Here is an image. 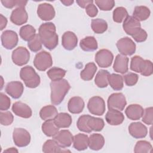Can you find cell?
Listing matches in <instances>:
<instances>
[{
    "mask_svg": "<svg viewBox=\"0 0 153 153\" xmlns=\"http://www.w3.org/2000/svg\"><path fill=\"white\" fill-rule=\"evenodd\" d=\"M42 132L48 137H53L59 131V128L55 124L54 120L45 121L41 126Z\"/></svg>",
    "mask_w": 153,
    "mask_h": 153,
    "instance_id": "obj_29",
    "label": "cell"
},
{
    "mask_svg": "<svg viewBox=\"0 0 153 153\" xmlns=\"http://www.w3.org/2000/svg\"><path fill=\"white\" fill-rule=\"evenodd\" d=\"M7 19L5 17H4L2 14H0V29L2 30L7 26Z\"/></svg>",
    "mask_w": 153,
    "mask_h": 153,
    "instance_id": "obj_54",
    "label": "cell"
},
{
    "mask_svg": "<svg viewBox=\"0 0 153 153\" xmlns=\"http://www.w3.org/2000/svg\"><path fill=\"white\" fill-rule=\"evenodd\" d=\"M34 66L40 71H45L53 65L51 54L45 51L37 53L33 60Z\"/></svg>",
    "mask_w": 153,
    "mask_h": 153,
    "instance_id": "obj_4",
    "label": "cell"
},
{
    "mask_svg": "<svg viewBox=\"0 0 153 153\" xmlns=\"http://www.w3.org/2000/svg\"><path fill=\"white\" fill-rule=\"evenodd\" d=\"M108 83L114 90H121L124 86L123 76L117 74H109L108 77Z\"/></svg>",
    "mask_w": 153,
    "mask_h": 153,
    "instance_id": "obj_32",
    "label": "cell"
},
{
    "mask_svg": "<svg viewBox=\"0 0 153 153\" xmlns=\"http://www.w3.org/2000/svg\"><path fill=\"white\" fill-rule=\"evenodd\" d=\"M97 66L93 62L88 63L85 65L84 69L80 72V77L84 81H90L93 79L96 71Z\"/></svg>",
    "mask_w": 153,
    "mask_h": 153,
    "instance_id": "obj_30",
    "label": "cell"
},
{
    "mask_svg": "<svg viewBox=\"0 0 153 153\" xmlns=\"http://www.w3.org/2000/svg\"><path fill=\"white\" fill-rule=\"evenodd\" d=\"M55 10L52 5L48 3L40 4L37 9V14L42 20H52L55 16Z\"/></svg>",
    "mask_w": 153,
    "mask_h": 153,
    "instance_id": "obj_14",
    "label": "cell"
},
{
    "mask_svg": "<svg viewBox=\"0 0 153 153\" xmlns=\"http://www.w3.org/2000/svg\"><path fill=\"white\" fill-rule=\"evenodd\" d=\"M143 59L139 56H134L131 59L130 69L134 72L140 73Z\"/></svg>",
    "mask_w": 153,
    "mask_h": 153,
    "instance_id": "obj_45",
    "label": "cell"
},
{
    "mask_svg": "<svg viewBox=\"0 0 153 153\" xmlns=\"http://www.w3.org/2000/svg\"><path fill=\"white\" fill-rule=\"evenodd\" d=\"M143 111V108L140 105L131 104L126 108L125 114L127 117L130 120H138L142 117Z\"/></svg>",
    "mask_w": 153,
    "mask_h": 153,
    "instance_id": "obj_23",
    "label": "cell"
},
{
    "mask_svg": "<svg viewBox=\"0 0 153 153\" xmlns=\"http://www.w3.org/2000/svg\"><path fill=\"white\" fill-rule=\"evenodd\" d=\"M38 35L42 44L50 50L54 49L58 45V35L56 28L53 23L47 22L42 23L39 27Z\"/></svg>",
    "mask_w": 153,
    "mask_h": 153,
    "instance_id": "obj_1",
    "label": "cell"
},
{
    "mask_svg": "<svg viewBox=\"0 0 153 153\" xmlns=\"http://www.w3.org/2000/svg\"><path fill=\"white\" fill-rule=\"evenodd\" d=\"M73 146L78 151H84L88 146V137L87 134L78 133L74 136Z\"/></svg>",
    "mask_w": 153,
    "mask_h": 153,
    "instance_id": "obj_25",
    "label": "cell"
},
{
    "mask_svg": "<svg viewBox=\"0 0 153 153\" xmlns=\"http://www.w3.org/2000/svg\"><path fill=\"white\" fill-rule=\"evenodd\" d=\"M66 72V71L63 69L57 67H53L47 71V74L51 81H56L63 79L65 76Z\"/></svg>",
    "mask_w": 153,
    "mask_h": 153,
    "instance_id": "obj_38",
    "label": "cell"
},
{
    "mask_svg": "<svg viewBox=\"0 0 153 153\" xmlns=\"http://www.w3.org/2000/svg\"><path fill=\"white\" fill-rule=\"evenodd\" d=\"M18 152V150L15 148H8L7 149H5L4 150V152Z\"/></svg>",
    "mask_w": 153,
    "mask_h": 153,
    "instance_id": "obj_56",
    "label": "cell"
},
{
    "mask_svg": "<svg viewBox=\"0 0 153 153\" xmlns=\"http://www.w3.org/2000/svg\"><path fill=\"white\" fill-rule=\"evenodd\" d=\"M153 66L152 63L149 60H143L140 69V74L145 76H149L152 74Z\"/></svg>",
    "mask_w": 153,
    "mask_h": 153,
    "instance_id": "obj_44",
    "label": "cell"
},
{
    "mask_svg": "<svg viewBox=\"0 0 153 153\" xmlns=\"http://www.w3.org/2000/svg\"><path fill=\"white\" fill-rule=\"evenodd\" d=\"M58 145L62 148L69 147L73 143L74 136L70 131L68 130H62L53 137Z\"/></svg>",
    "mask_w": 153,
    "mask_h": 153,
    "instance_id": "obj_12",
    "label": "cell"
},
{
    "mask_svg": "<svg viewBox=\"0 0 153 153\" xmlns=\"http://www.w3.org/2000/svg\"><path fill=\"white\" fill-rule=\"evenodd\" d=\"M147 36L148 35L146 32L141 28L136 34L132 36V38L137 42H142L146 41V39H147Z\"/></svg>",
    "mask_w": 153,
    "mask_h": 153,
    "instance_id": "obj_50",
    "label": "cell"
},
{
    "mask_svg": "<svg viewBox=\"0 0 153 153\" xmlns=\"http://www.w3.org/2000/svg\"><path fill=\"white\" fill-rule=\"evenodd\" d=\"M126 105V97L121 93H112L108 99V108L109 109H117L122 111Z\"/></svg>",
    "mask_w": 153,
    "mask_h": 153,
    "instance_id": "obj_7",
    "label": "cell"
},
{
    "mask_svg": "<svg viewBox=\"0 0 153 153\" xmlns=\"http://www.w3.org/2000/svg\"><path fill=\"white\" fill-rule=\"evenodd\" d=\"M19 35L23 40L29 41L36 35V30L30 25H24L20 29Z\"/></svg>",
    "mask_w": 153,
    "mask_h": 153,
    "instance_id": "obj_36",
    "label": "cell"
},
{
    "mask_svg": "<svg viewBox=\"0 0 153 153\" xmlns=\"http://www.w3.org/2000/svg\"><path fill=\"white\" fill-rule=\"evenodd\" d=\"M150 14V10L147 7L143 5L136 6L133 13V17L139 22L144 21L149 18Z\"/></svg>",
    "mask_w": 153,
    "mask_h": 153,
    "instance_id": "obj_31",
    "label": "cell"
},
{
    "mask_svg": "<svg viewBox=\"0 0 153 153\" xmlns=\"http://www.w3.org/2000/svg\"><path fill=\"white\" fill-rule=\"evenodd\" d=\"M76 2L80 7L85 8L88 5L93 3L94 1L92 0H77Z\"/></svg>",
    "mask_w": 153,
    "mask_h": 153,
    "instance_id": "obj_53",
    "label": "cell"
},
{
    "mask_svg": "<svg viewBox=\"0 0 153 153\" xmlns=\"http://www.w3.org/2000/svg\"><path fill=\"white\" fill-rule=\"evenodd\" d=\"M106 121L111 126H118L124 120L123 114L117 109H109L105 115Z\"/></svg>",
    "mask_w": 153,
    "mask_h": 153,
    "instance_id": "obj_19",
    "label": "cell"
},
{
    "mask_svg": "<svg viewBox=\"0 0 153 153\" xmlns=\"http://www.w3.org/2000/svg\"><path fill=\"white\" fill-rule=\"evenodd\" d=\"M91 29L96 33L100 34L104 33L108 29L107 22L102 19H95L91 20Z\"/></svg>",
    "mask_w": 153,
    "mask_h": 153,
    "instance_id": "obj_34",
    "label": "cell"
},
{
    "mask_svg": "<svg viewBox=\"0 0 153 153\" xmlns=\"http://www.w3.org/2000/svg\"><path fill=\"white\" fill-rule=\"evenodd\" d=\"M42 43L38 34H36L32 38L27 41L29 48L33 52H38L42 48Z\"/></svg>",
    "mask_w": 153,
    "mask_h": 153,
    "instance_id": "obj_41",
    "label": "cell"
},
{
    "mask_svg": "<svg viewBox=\"0 0 153 153\" xmlns=\"http://www.w3.org/2000/svg\"><path fill=\"white\" fill-rule=\"evenodd\" d=\"M85 11L87 15L90 17H94L97 16L98 13L97 8L96 7L95 5L93 4V3L90 4L86 7Z\"/></svg>",
    "mask_w": 153,
    "mask_h": 153,
    "instance_id": "obj_51",
    "label": "cell"
},
{
    "mask_svg": "<svg viewBox=\"0 0 153 153\" xmlns=\"http://www.w3.org/2000/svg\"><path fill=\"white\" fill-rule=\"evenodd\" d=\"M20 76L28 88H36L40 84L41 79L39 75L30 66L23 67L20 72Z\"/></svg>",
    "mask_w": 153,
    "mask_h": 153,
    "instance_id": "obj_3",
    "label": "cell"
},
{
    "mask_svg": "<svg viewBox=\"0 0 153 153\" xmlns=\"http://www.w3.org/2000/svg\"><path fill=\"white\" fill-rule=\"evenodd\" d=\"M105 145L104 137L99 133L91 134L88 137V147L94 151L101 149Z\"/></svg>",
    "mask_w": 153,
    "mask_h": 153,
    "instance_id": "obj_24",
    "label": "cell"
},
{
    "mask_svg": "<svg viewBox=\"0 0 153 153\" xmlns=\"http://www.w3.org/2000/svg\"><path fill=\"white\" fill-rule=\"evenodd\" d=\"M51 102L54 105H59L64 99L71 88L68 81L65 79L52 81L50 82Z\"/></svg>",
    "mask_w": 153,
    "mask_h": 153,
    "instance_id": "obj_2",
    "label": "cell"
},
{
    "mask_svg": "<svg viewBox=\"0 0 153 153\" xmlns=\"http://www.w3.org/2000/svg\"><path fill=\"white\" fill-rule=\"evenodd\" d=\"M81 48L85 51H93L98 48L97 42L94 36H86L79 42Z\"/></svg>",
    "mask_w": 153,
    "mask_h": 153,
    "instance_id": "obj_27",
    "label": "cell"
},
{
    "mask_svg": "<svg viewBox=\"0 0 153 153\" xmlns=\"http://www.w3.org/2000/svg\"><path fill=\"white\" fill-rule=\"evenodd\" d=\"M94 2L102 11H110L115 5L113 0H96Z\"/></svg>",
    "mask_w": 153,
    "mask_h": 153,
    "instance_id": "obj_43",
    "label": "cell"
},
{
    "mask_svg": "<svg viewBox=\"0 0 153 153\" xmlns=\"http://www.w3.org/2000/svg\"><path fill=\"white\" fill-rule=\"evenodd\" d=\"M13 139L16 146L25 147L30 143L31 137L30 133L26 129L15 128L13 132Z\"/></svg>",
    "mask_w": 153,
    "mask_h": 153,
    "instance_id": "obj_6",
    "label": "cell"
},
{
    "mask_svg": "<svg viewBox=\"0 0 153 153\" xmlns=\"http://www.w3.org/2000/svg\"><path fill=\"white\" fill-rule=\"evenodd\" d=\"M12 111L18 117L29 118L32 115L31 108L26 103L22 102H16L12 106Z\"/></svg>",
    "mask_w": 153,
    "mask_h": 153,
    "instance_id": "obj_18",
    "label": "cell"
},
{
    "mask_svg": "<svg viewBox=\"0 0 153 153\" xmlns=\"http://www.w3.org/2000/svg\"><path fill=\"white\" fill-rule=\"evenodd\" d=\"M54 121L59 128H68L72 124V119L71 116L65 112H61L54 119Z\"/></svg>",
    "mask_w": 153,
    "mask_h": 153,
    "instance_id": "obj_28",
    "label": "cell"
},
{
    "mask_svg": "<svg viewBox=\"0 0 153 153\" xmlns=\"http://www.w3.org/2000/svg\"><path fill=\"white\" fill-rule=\"evenodd\" d=\"M1 3L4 7L7 8H13L17 5V0H1Z\"/></svg>",
    "mask_w": 153,
    "mask_h": 153,
    "instance_id": "obj_52",
    "label": "cell"
},
{
    "mask_svg": "<svg viewBox=\"0 0 153 153\" xmlns=\"http://www.w3.org/2000/svg\"><path fill=\"white\" fill-rule=\"evenodd\" d=\"M109 72L107 70L101 69L96 74L94 79L95 84L99 88L106 87L108 85Z\"/></svg>",
    "mask_w": 153,
    "mask_h": 153,
    "instance_id": "obj_33",
    "label": "cell"
},
{
    "mask_svg": "<svg viewBox=\"0 0 153 153\" xmlns=\"http://www.w3.org/2000/svg\"><path fill=\"white\" fill-rule=\"evenodd\" d=\"M88 111L93 115H102L105 111V103L103 98L100 96L91 97L87 103Z\"/></svg>",
    "mask_w": 153,
    "mask_h": 153,
    "instance_id": "obj_5",
    "label": "cell"
},
{
    "mask_svg": "<svg viewBox=\"0 0 153 153\" xmlns=\"http://www.w3.org/2000/svg\"><path fill=\"white\" fill-rule=\"evenodd\" d=\"M87 124L90 129L91 131H101L105 126V123L103 119L100 118L94 117L90 115L88 120Z\"/></svg>",
    "mask_w": 153,
    "mask_h": 153,
    "instance_id": "obj_37",
    "label": "cell"
},
{
    "mask_svg": "<svg viewBox=\"0 0 153 153\" xmlns=\"http://www.w3.org/2000/svg\"><path fill=\"white\" fill-rule=\"evenodd\" d=\"M84 101L81 97L74 96L71 98L68 103V111L72 114H79L84 108Z\"/></svg>",
    "mask_w": 153,
    "mask_h": 153,
    "instance_id": "obj_22",
    "label": "cell"
},
{
    "mask_svg": "<svg viewBox=\"0 0 153 153\" xmlns=\"http://www.w3.org/2000/svg\"><path fill=\"white\" fill-rule=\"evenodd\" d=\"M11 58L15 65L20 66H23L29 62L30 53L26 48L19 47L12 52Z\"/></svg>",
    "mask_w": 153,
    "mask_h": 153,
    "instance_id": "obj_9",
    "label": "cell"
},
{
    "mask_svg": "<svg viewBox=\"0 0 153 153\" xmlns=\"http://www.w3.org/2000/svg\"><path fill=\"white\" fill-rule=\"evenodd\" d=\"M58 111L54 105H47L42 107L39 111V116L42 120H54L57 115Z\"/></svg>",
    "mask_w": 153,
    "mask_h": 153,
    "instance_id": "obj_26",
    "label": "cell"
},
{
    "mask_svg": "<svg viewBox=\"0 0 153 153\" xmlns=\"http://www.w3.org/2000/svg\"><path fill=\"white\" fill-rule=\"evenodd\" d=\"M78 43V38L76 35L71 31L65 32L62 37V45L67 50L74 49Z\"/></svg>",
    "mask_w": 153,
    "mask_h": 153,
    "instance_id": "obj_20",
    "label": "cell"
},
{
    "mask_svg": "<svg viewBox=\"0 0 153 153\" xmlns=\"http://www.w3.org/2000/svg\"><path fill=\"white\" fill-rule=\"evenodd\" d=\"M128 58L123 54H118L115 59L113 65V69L115 72L124 74L128 72Z\"/></svg>",
    "mask_w": 153,
    "mask_h": 153,
    "instance_id": "obj_21",
    "label": "cell"
},
{
    "mask_svg": "<svg viewBox=\"0 0 153 153\" xmlns=\"http://www.w3.org/2000/svg\"><path fill=\"white\" fill-rule=\"evenodd\" d=\"M142 121L148 125H152L153 123V108L152 107L146 108L142 115Z\"/></svg>",
    "mask_w": 153,
    "mask_h": 153,
    "instance_id": "obj_48",
    "label": "cell"
},
{
    "mask_svg": "<svg viewBox=\"0 0 153 153\" xmlns=\"http://www.w3.org/2000/svg\"><path fill=\"white\" fill-rule=\"evenodd\" d=\"M24 91L23 84L18 81H11L5 87L6 93L14 99H19L21 97Z\"/></svg>",
    "mask_w": 153,
    "mask_h": 153,
    "instance_id": "obj_16",
    "label": "cell"
},
{
    "mask_svg": "<svg viewBox=\"0 0 153 153\" xmlns=\"http://www.w3.org/2000/svg\"><path fill=\"white\" fill-rule=\"evenodd\" d=\"M14 120L13 115L9 111L0 112V122L2 126H7L11 125Z\"/></svg>",
    "mask_w": 153,
    "mask_h": 153,
    "instance_id": "obj_46",
    "label": "cell"
},
{
    "mask_svg": "<svg viewBox=\"0 0 153 153\" xmlns=\"http://www.w3.org/2000/svg\"><path fill=\"white\" fill-rule=\"evenodd\" d=\"M116 45L118 51L124 56H131L136 51V44L128 37H124L120 39L117 42Z\"/></svg>",
    "mask_w": 153,
    "mask_h": 153,
    "instance_id": "obj_8",
    "label": "cell"
},
{
    "mask_svg": "<svg viewBox=\"0 0 153 153\" xmlns=\"http://www.w3.org/2000/svg\"><path fill=\"white\" fill-rule=\"evenodd\" d=\"M28 15L25 7H17L13 10L10 20L16 25H22L27 22Z\"/></svg>",
    "mask_w": 153,
    "mask_h": 153,
    "instance_id": "obj_15",
    "label": "cell"
},
{
    "mask_svg": "<svg viewBox=\"0 0 153 153\" xmlns=\"http://www.w3.org/2000/svg\"><path fill=\"white\" fill-rule=\"evenodd\" d=\"M123 27L127 35L132 36L141 29V25L140 22L133 16H128L123 21Z\"/></svg>",
    "mask_w": 153,
    "mask_h": 153,
    "instance_id": "obj_13",
    "label": "cell"
},
{
    "mask_svg": "<svg viewBox=\"0 0 153 153\" xmlns=\"http://www.w3.org/2000/svg\"><path fill=\"white\" fill-rule=\"evenodd\" d=\"M114 55L107 49L99 50L95 55V61L100 68H108L112 63Z\"/></svg>",
    "mask_w": 153,
    "mask_h": 153,
    "instance_id": "obj_10",
    "label": "cell"
},
{
    "mask_svg": "<svg viewBox=\"0 0 153 153\" xmlns=\"http://www.w3.org/2000/svg\"><path fill=\"white\" fill-rule=\"evenodd\" d=\"M42 152L45 153H56L64 152L54 139L47 140L42 146Z\"/></svg>",
    "mask_w": 153,
    "mask_h": 153,
    "instance_id": "obj_35",
    "label": "cell"
},
{
    "mask_svg": "<svg viewBox=\"0 0 153 153\" xmlns=\"http://www.w3.org/2000/svg\"><path fill=\"white\" fill-rule=\"evenodd\" d=\"M128 132L130 134L136 139L145 137L148 134L147 127L140 122L131 123L128 126Z\"/></svg>",
    "mask_w": 153,
    "mask_h": 153,
    "instance_id": "obj_17",
    "label": "cell"
},
{
    "mask_svg": "<svg viewBox=\"0 0 153 153\" xmlns=\"http://www.w3.org/2000/svg\"><path fill=\"white\" fill-rule=\"evenodd\" d=\"M1 39L2 46L7 50H11L14 48L17 45L19 41L17 33L11 30H7L3 32L1 36Z\"/></svg>",
    "mask_w": 153,
    "mask_h": 153,
    "instance_id": "obj_11",
    "label": "cell"
},
{
    "mask_svg": "<svg viewBox=\"0 0 153 153\" xmlns=\"http://www.w3.org/2000/svg\"><path fill=\"white\" fill-rule=\"evenodd\" d=\"M11 101L10 98L4 94L3 93H0V109L1 111H7L10 107Z\"/></svg>",
    "mask_w": 153,
    "mask_h": 153,
    "instance_id": "obj_49",
    "label": "cell"
},
{
    "mask_svg": "<svg viewBox=\"0 0 153 153\" xmlns=\"http://www.w3.org/2000/svg\"><path fill=\"white\" fill-rule=\"evenodd\" d=\"M152 145L146 140H139L137 142L134 148L135 153H148L152 152Z\"/></svg>",
    "mask_w": 153,
    "mask_h": 153,
    "instance_id": "obj_40",
    "label": "cell"
},
{
    "mask_svg": "<svg viewBox=\"0 0 153 153\" xmlns=\"http://www.w3.org/2000/svg\"><path fill=\"white\" fill-rule=\"evenodd\" d=\"M139 75L133 72H129L123 76V79L124 80L126 85L127 86L134 85L137 83Z\"/></svg>",
    "mask_w": 153,
    "mask_h": 153,
    "instance_id": "obj_47",
    "label": "cell"
},
{
    "mask_svg": "<svg viewBox=\"0 0 153 153\" xmlns=\"http://www.w3.org/2000/svg\"><path fill=\"white\" fill-rule=\"evenodd\" d=\"M89 117H90L89 115H82L78 118L76 123V126L80 131L85 133H90L92 131L90 129L87 124V122Z\"/></svg>",
    "mask_w": 153,
    "mask_h": 153,
    "instance_id": "obj_42",
    "label": "cell"
},
{
    "mask_svg": "<svg viewBox=\"0 0 153 153\" xmlns=\"http://www.w3.org/2000/svg\"><path fill=\"white\" fill-rule=\"evenodd\" d=\"M128 12L127 10L123 7H118L116 8L112 13L113 20L116 23H121L128 16Z\"/></svg>",
    "mask_w": 153,
    "mask_h": 153,
    "instance_id": "obj_39",
    "label": "cell"
},
{
    "mask_svg": "<svg viewBox=\"0 0 153 153\" xmlns=\"http://www.w3.org/2000/svg\"><path fill=\"white\" fill-rule=\"evenodd\" d=\"M60 2L65 6H70L74 3L73 0H61Z\"/></svg>",
    "mask_w": 153,
    "mask_h": 153,
    "instance_id": "obj_55",
    "label": "cell"
}]
</instances>
